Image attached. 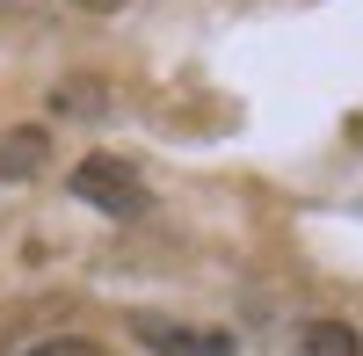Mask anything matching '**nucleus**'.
<instances>
[{
  "label": "nucleus",
  "instance_id": "7ed1b4c3",
  "mask_svg": "<svg viewBox=\"0 0 363 356\" xmlns=\"http://www.w3.org/2000/svg\"><path fill=\"white\" fill-rule=\"evenodd\" d=\"M44 160H51V131L44 124L0 131V182H29V174H44Z\"/></svg>",
  "mask_w": 363,
  "mask_h": 356
},
{
  "label": "nucleus",
  "instance_id": "39448f33",
  "mask_svg": "<svg viewBox=\"0 0 363 356\" xmlns=\"http://www.w3.org/2000/svg\"><path fill=\"white\" fill-rule=\"evenodd\" d=\"M22 356H109V349L87 342V335H51V342H29Z\"/></svg>",
  "mask_w": 363,
  "mask_h": 356
},
{
  "label": "nucleus",
  "instance_id": "f257e3e1",
  "mask_svg": "<svg viewBox=\"0 0 363 356\" xmlns=\"http://www.w3.org/2000/svg\"><path fill=\"white\" fill-rule=\"evenodd\" d=\"M80 204H95V211H109V218H138L145 204H153V189H145V174L131 167V160H116V153H87V160H73V182H66Z\"/></svg>",
  "mask_w": 363,
  "mask_h": 356
},
{
  "label": "nucleus",
  "instance_id": "f03ea898",
  "mask_svg": "<svg viewBox=\"0 0 363 356\" xmlns=\"http://www.w3.org/2000/svg\"><path fill=\"white\" fill-rule=\"evenodd\" d=\"M131 342L145 356H240L225 328H196V320H174V313H138Z\"/></svg>",
  "mask_w": 363,
  "mask_h": 356
},
{
  "label": "nucleus",
  "instance_id": "423d86ee",
  "mask_svg": "<svg viewBox=\"0 0 363 356\" xmlns=\"http://www.w3.org/2000/svg\"><path fill=\"white\" fill-rule=\"evenodd\" d=\"M51 102H58V109H102V87H95V80H73V87H58Z\"/></svg>",
  "mask_w": 363,
  "mask_h": 356
},
{
  "label": "nucleus",
  "instance_id": "20e7f679",
  "mask_svg": "<svg viewBox=\"0 0 363 356\" xmlns=\"http://www.w3.org/2000/svg\"><path fill=\"white\" fill-rule=\"evenodd\" d=\"M291 356H363V335L349 320H306L291 335Z\"/></svg>",
  "mask_w": 363,
  "mask_h": 356
},
{
  "label": "nucleus",
  "instance_id": "0eeeda50",
  "mask_svg": "<svg viewBox=\"0 0 363 356\" xmlns=\"http://www.w3.org/2000/svg\"><path fill=\"white\" fill-rule=\"evenodd\" d=\"M80 8H116V0H80Z\"/></svg>",
  "mask_w": 363,
  "mask_h": 356
}]
</instances>
